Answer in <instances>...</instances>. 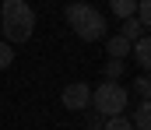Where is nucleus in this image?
<instances>
[{"label":"nucleus","mask_w":151,"mask_h":130,"mask_svg":"<svg viewBox=\"0 0 151 130\" xmlns=\"http://www.w3.org/2000/svg\"><path fill=\"white\" fill-rule=\"evenodd\" d=\"M0 25H4V39L11 42H28L35 32V11L25 0H4L0 4Z\"/></svg>","instance_id":"nucleus-1"},{"label":"nucleus","mask_w":151,"mask_h":130,"mask_svg":"<svg viewBox=\"0 0 151 130\" xmlns=\"http://www.w3.org/2000/svg\"><path fill=\"white\" fill-rule=\"evenodd\" d=\"M67 21H70L74 35L84 39V42H99V39L106 35V18H102V11L91 7V4H70V7H67Z\"/></svg>","instance_id":"nucleus-2"},{"label":"nucleus","mask_w":151,"mask_h":130,"mask_svg":"<svg viewBox=\"0 0 151 130\" xmlns=\"http://www.w3.org/2000/svg\"><path fill=\"white\" fill-rule=\"evenodd\" d=\"M127 88L123 85H113V81H106V85H99L95 91H91V109L102 116V120H113V116H119L123 109H127Z\"/></svg>","instance_id":"nucleus-3"},{"label":"nucleus","mask_w":151,"mask_h":130,"mask_svg":"<svg viewBox=\"0 0 151 130\" xmlns=\"http://www.w3.org/2000/svg\"><path fill=\"white\" fill-rule=\"evenodd\" d=\"M60 102H63L70 113H84V109L91 106V88L84 85V81H74V85H67V88H63Z\"/></svg>","instance_id":"nucleus-4"},{"label":"nucleus","mask_w":151,"mask_h":130,"mask_svg":"<svg viewBox=\"0 0 151 130\" xmlns=\"http://www.w3.org/2000/svg\"><path fill=\"white\" fill-rule=\"evenodd\" d=\"M130 53H134V60H137V63L151 74V35H141V39L134 42V49H130Z\"/></svg>","instance_id":"nucleus-5"},{"label":"nucleus","mask_w":151,"mask_h":130,"mask_svg":"<svg viewBox=\"0 0 151 130\" xmlns=\"http://www.w3.org/2000/svg\"><path fill=\"white\" fill-rule=\"evenodd\" d=\"M130 123H134V130H151V102L141 98V106L134 109V120Z\"/></svg>","instance_id":"nucleus-6"},{"label":"nucleus","mask_w":151,"mask_h":130,"mask_svg":"<svg viewBox=\"0 0 151 130\" xmlns=\"http://www.w3.org/2000/svg\"><path fill=\"white\" fill-rule=\"evenodd\" d=\"M106 49H109V56H113V60H119V63H123V56H130V49H134V46L127 42L123 35H113V39L106 42Z\"/></svg>","instance_id":"nucleus-7"},{"label":"nucleus","mask_w":151,"mask_h":130,"mask_svg":"<svg viewBox=\"0 0 151 130\" xmlns=\"http://www.w3.org/2000/svg\"><path fill=\"white\" fill-rule=\"evenodd\" d=\"M119 35L134 46L137 39H141V21H137V18H127V21H123V28H119Z\"/></svg>","instance_id":"nucleus-8"},{"label":"nucleus","mask_w":151,"mask_h":130,"mask_svg":"<svg viewBox=\"0 0 151 130\" xmlns=\"http://www.w3.org/2000/svg\"><path fill=\"white\" fill-rule=\"evenodd\" d=\"M113 14L123 18V21L134 18V14H137V0H116V4H113Z\"/></svg>","instance_id":"nucleus-9"},{"label":"nucleus","mask_w":151,"mask_h":130,"mask_svg":"<svg viewBox=\"0 0 151 130\" xmlns=\"http://www.w3.org/2000/svg\"><path fill=\"white\" fill-rule=\"evenodd\" d=\"M134 18L141 21V28H151V0H137V14Z\"/></svg>","instance_id":"nucleus-10"},{"label":"nucleus","mask_w":151,"mask_h":130,"mask_svg":"<svg viewBox=\"0 0 151 130\" xmlns=\"http://www.w3.org/2000/svg\"><path fill=\"white\" fill-rule=\"evenodd\" d=\"M137 95H141L144 102H151V74H141V78H137Z\"/></svg>","instance_id":"nucleus-11"},{"label":"nucleus","mask_w":151,"mask_h":130,"mask_svg":"<svg viewBox=\"0 0 151 130\" xmlns=\"http://www.w3.org/2000/svg\"><path fill=\"white\" fill-rule=\"evenodd\" d=\"M102 130H134V123H130L127 116H113V120H106Z\"/></svg>","instance_id":"nucleus-12"},{"label":"nucleus","mask_w":151,"mask_h":130,"mask_svg":"<svg viewBox=\"0 0 151 130\" xmlns=\"http://www.w3.org/2000/svg\"><path fill=\"white\" fill-rule=\"evenodd\" d=\"M11 63H14V49H11L7 42H0V70L11 67Z\"/></svg>","instance_id":"nucleus-13"},{"label":"nucleus","mask_w":151,"mask_h":130,"mask_svg":"<svg viewBox=\"0 0 151 130\" xmlns=\"http://www.w3.org/2000/svg\"><path fill=\"white\" fill-rule=\"evenodd\" d=\"M119 74H123V63H119V60H109V63H106V78L116 85V78H119Z\"/></svg>","instance_id":"nucleus-14"},{"label":"nucleus","mask_w":151,"mask_h":130,"mask_svg":"<svg viewBox=\"0 0 151 130\" xmlns=\"http://www.w3.org/2000/svg\"><path fill=\"white\" fill-rule=\"evenodd\" d=\"M102 127H106V120H102L99 113H91V116H88V130H102Z\"/></svg>","instance_id":"nucleus-15"}]
</instances>
